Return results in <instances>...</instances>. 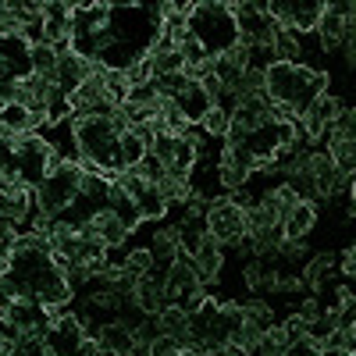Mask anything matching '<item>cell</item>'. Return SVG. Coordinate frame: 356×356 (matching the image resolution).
Returning <instances> with one entry per match:
<instances>
[{
	"label": "cell",
	"instance_id": "obj_18",
	"mask_svg": "<svg viewBox=\"0 0 356 356\" xmlns=\"http://www.w3.org/2000/svg\"><path fill=\"white\" fill-rule=\"evenodd\" d=\"M0 129H4V136H29V132H36V122H33V114H29V107L22 104H4L0 107Z\"/></svg>",
	"mask_w": 356,
	"mask_h": 356
},
{
	"label": "cell",
	"instance_id": "obj_25",
	"mask_svg": "<svg viewBox=\"0 0 356 356\" xmlns=\"http://www.w3.org/2000/svg\"><path fill=\"white\" fill-rule=\"evenodd\" d=\"M328 154H332V164L339 168V175H346V178L356 175V143H328Z\"/></svg>",
	"mask_w": 356,
	"mask_h": 356
},
{
	"label": "cell",
	"instance_id": "obj_39",
	"mask_svg": "<svg viewBox=\"0 0 356 356\" xmlns=\"http://www.w3.org/2000/svg\"><path fill=\"white\" fill-rule=\"evenodd\" d=\"M349 207H353V214H356V175L349 178Z\"/></svg>",
	"mask_w": 356,
	"mask_h": 356
},
{
	"label": "cell",
	"instance_id": "obj_29",
	"mask_svg": "<svg viewBox=\"0 0 356 356\" xmlns=\"http://www.w3.org/2000/svg\"><path fill=\"white\" fill-rule=\"evenodd\" d=\"M129 104L157 111V107H161V93H157V82H143V86H132V89H129Z\"/></svg>",
	"mask_w": 356,
	"mask_h": 356
},
{
	"label": "cell",
	"instance_id": "obj_31",
	"mask_svg": "<svg viewBox=\"0 0 356 356\" xmlns=\"http://www.w3.org/2000/svg\"><path fill=\"white\" fill-rule=\"evenodd\" d=\"M132 171H136V175L143 178V182H150V186H157L161 178L168 175V164H164L161 157H154V154H146V157H143V164H139V168H132Z\"/></svg>",
	"mask_w": 356,
	"mask_h": 356
},
{
	"label": "cell",
	"instance_id": "obj_19",
	"mask_svg": "<svg viewBox=\"0 0 356 356\" xmlns=\"http://www.w3.org/2000/svg\"><path fill=\"white\" fill-rule=\"evenodd\" d=\"M332 271H335V253H317V257H310V264L303 267V282H307V289L321 292L324 282L332 278Z\"/></svg>",
	"mask_w": 356,
	"mask_h": 356
},
{
	"label": "cell",
	"instance_id": "obj_22",
	"mask_svg": "<svg viewBox=\"0 0 356 356\" xmlns=\"http://www.w3.org/2000/svg\"><path fill=\"white\" fill-rule=\"evenodd\" d=\"M328 143H356V107H346L339 111V118L328 129Z\"/></svg>",
	"mask_w": 356,
	"mask_h": 356
},
{
	"label": "cell",
	"instance_id": "obj_11",
	"mask_svg": "<svg viewBox=\"0 0 356 356\" xmlns=\"http://www.w3.org/2000/svg\"><path fill=\"white\" fill-rule=\"evenodd\" d=\"M146 250H150V257H154V271H171V267L182 260V250H178V239H175V228L168 225V228H157V232H150V243H146Z\"/></svg>",
	"mask_w": 356,
	"mask_h": 356
},
{
	"label": "cell",
	"instance_id": "obj_42",
	"mask_svg": "<svg viewBox=\"0 0 356 356\" xmlns=\"http://www.w3.org/2000/svg\"><path fill=\"white\" fill-rule=\"evenodd\" d=\"M353 332H356V328H353Z\"/></svg>",
	"mask_w": 356,
	"mask_h": 356
},
{
	"label": "cell",
	"instance_id": "obj_16",
	"mask_svg": "<svg viewBox=\"0 0 356 356\" xmlns=\"http://www.w3.org/2000/svg\"><path fill=\"white\" fill-rule=\"evenodd\" d=\"M93 232H97V239L107 246V250H118V246H125L129 243V228L122 225V221H118L111 211H107V207H104V211H97L93 214Z\"/></svg>",
	"mask_w": 356,
	"mask_h": 356
},
{
	"label": "cell",
	"instance_id": "obj_27",
	"mask_svg": "<svg viewBox=\"0 0 356 356\" xmlns=\"http://www.w3.org/2000/svg\"><path fill=\"white\" fill-rule=\"evenodd\" d=\"M243 314H246L250 324H257V328H264V332L275 324V307L264 303V300H246V303H243Z\"/></svg>",
	"mask_w": 356,
	"mask_h": 356
},
{
	"label": "cell",
	"instance_id": "obj_21",
	"mask_svg": "<svg viewBox=\"0 0 356 356\" xmlns=\"http://www.w3.org/2000/svg\"><path fill=\"white\" fill-rule=\"evenodd\" d=\"M146 154H150V146H146V139H143V136H139L136 129L122 132V164H125V171L139 168Z\"/></svg>",
	"mask_w": 356,
	"mask_h": 356
},
{
	"label": "cell",
	"instance_id": "obj_15",
	"mask_svg": "<svg viewBox=\"0 0 356 356\" xmlns=\"http://www.w3.org/2000/svg\"><path fill=\"white\" fill-rule=\"evenodd\" d=\"M89 72H93V61H82L79 54H68V57H61V65H57V89H65V93L72 97L75 89L89 79Z\"/></svg>",
	"mask_w": 356,
	"mask_h": 356
},
{
	"label": "cell",
	"instance_id": "obj_26",
	"mask_svg": "<svg viewBox=\"0 0 356 356\" xmlns=\"http://www.w3.org/2000/svg\"><path fill=\"white\" fill-rule=\"evenodd\" d=\"M200 129H203L207 136H211V139H225V136H228V129H232V114H228V111H221V107L214 104L211 111H207V118L200 122Z\"/></svg>",
	"mask_w": 356,
	"mask_h": 356
},
{
	"label": "cell",
	"instance_id": "obj_7",
	"mask_svg": "<svg viewBox=\"0 0 356 356\" xmlns=\"http://www.w3.org/2000/svg\"><path fill=\"white\" fill-rule=\"evenodd\" d=\"M47 349L54 353V356H75L79 353V346L86 342V332H82V321H79V314H61L57 321H50V328H47Z\"/></svg>",
	"mask_w": 356,
	"mask_h": 356
},
{
	"label": "cell",
	"instance_id": "obj_13",
	"mask_svg": "<svg viewBox=\"0 0 356 356\" xmlns=\"http://www.w3.org/2000/svg\"><path fill=\"white\" fill-rule=\"evenodd\" d=\"M314 225H317V203H310V200H300L282 221L285 239H307L314 232Z\"/></svg>",
	"mask_w": 356,
	"mask_h": 356
},
{
	"label": "cell",
	"instance_id": "obj_36",
	"mask_svg": "<svg viewBox=\"0 0 356 356\" xmlns=\"http://www.w3.org/2000/svg\"><path fill=\"white\" fill-rule=\"evenodd\" d=\"M321 353H324V346L314 342V339H300V342H292L285 349V356H321Z\"/></svg>",
	"mask_w": 356,
	"mask_h": 356
},
{
	"label": "cell",
	"instance_id": "obj_40",
	"mask_svg": "<svg viewBox=\"0 0 356 356\" xmlns=\"http://www.w3.org/2000/svg\"><path fill=\"white\" fill-rule=\"evenodd\" d=\"M97 356H114V353H107V349H100V353H97Z\"/></svg>",
	"mask_w": 356,
	"mask_h": 356
},
{
	"label": "cell",
	"instance_id": "obj_6",
	"mask_svg": "<svg viewBox=\"0 0 356 356\" xmlns=\"http://www.w3.org/2000/svg\"><path fill=\"white\" fill-rule=\"evenodd\" d=\"M324 4H328V0H292V4L289 0H271V18L278 22V29H289L296 36H307V33H317Z\"/></svg>",
	"mask_w": 356,
	"mask_h": 356
},
{
	"label": "cell",
	"instance_id": "obj_14",
	"mask_svg": "<svg viewBox=\"0 0 356 356\" xmlns=\"http://www.w3.org/2000/svg\"><path fill=\"white\" fill-rule=\"evenodd\" d=\"M97 342H100V349H107L114 356H129L132 346H136V332L129 328L125 321H111V324H100Z\"/></svg>",
	"mask_w": 356,
	"mask_h": 356
},
{
	"label": "cell",
	"instance_id": "obj_4",
	"mask_svg": "<svg viewBox=\"0 0 356 356\" xmlns=\"http://www.w3.org/2000/svg\"><path fill=\"white\" fill-rule=\"evenodd\" d=\"M164 300H168V307H178L182 314H196L203 307L207 289H203V282H200V275H196V267H193L189 257H182L168 271V278H164Z\"/></svg>",
	"mask_w": 356,
	"mask_h": 356
},
{
	"label": "cell",
	"instance_id": "obj_41",
	"mask_svg": "<svg viewBox=\"0 0 356 356\" xmlns=\"http://www.w3.org/2000/svg\"><path fill=\"white\" fill-rule=\"evenodd\" d=\"M349 356H356V353H349Z\"/></svg>",
	"mask_w": 356,
	"mask_h": 356
},
{
	"label": "cell",
	"instance_id": "obj_33",
	"mask_svg": "<svg viewBox=\"0 0 356 356\" xmlns=\"http://www.w3.org/2000/svg\"><path fill=\"white\" fill-rule=\"evenodd\" d=\"M132 332H136V342H139V346H154V342H157V339L164 335V332H161V321H157V317H143V321L136 324Z\"/></svg>",
	"mask_w": 356,
	"mask_h": 356
},
{
	"label": "cell",
	"instance_id": "obj_9",
	"mask_svg": "<svg viewBox=\"0 0 356 356\" xmlns=\"http://www.w3.org/2000/svg\"><path fill=\"white\" fill-rule=\"evenodd\" d=\"M346 22H349V4H324V15H321V25H317V33H321V50L324 54H332L342 47V36H346Z\"/></svg>",
	"mask_w": 356,
	"mask_h": 356
},
{
	"label": "cell",
	"instance_id": "obj_12",
	"mask_svg": "<svg viewBox=\"0 0 356 356\" xmlns=\"http://www.w3.org/2000/svg\"><path fill=\"white\" fill-rule=\"evenodd\" d=\"M107 211L122 221L129 232H139V225H143V214H139V203L122 189V182H111V193H107Z\"/></svg>",
	"mask_w": 356,
	"mask_h": 356
},
{
	"label": "cell",
	"instance_id": "obj_8",
	"mask_svg": "<svg viewBox=\"0 0 356 356\" xmlns=\"http://www.w3.org/2000/svg\"><path fill=\"white\" fill-rule=\"evenodd\" d=\"M164 271H150V275H143L139 282H136V289H132V303L146 314V317H157L164 307H168V300H164Z\"/></svg>",
	"mask_w": 356,
	"mask_h": 356
},
{
	"label": "cell",
	"instance_id": "obj_28",
	"mask_svg": "<svg viewBox=\"0 0 356 356\" xmlns=\"http://www.w3.org/2000/svg\"><path fill=\"white\" fill-rule=\"evenodd\" d=\"M211 72L221 79V86H225V93H235V86H239V79H243V72L239 68H235L232 61H228V57L221 54V57H214V61H211Z\"/></svg>",
	"mask_w": 356,
	"mask_h": 356
},
{
	"label": "cell",
	"instance_id": "obj_35",
	"mask_svg": "<svg viewBox=\"0 0 356 356\" xmlns=\"http://www.w3.org/2000/svg\"><path fill=\"white\" fill-rule=\"evenodd\" d=\"M307 257V243L303 239H282L278 243V260L292 264V260H303Z\"/></svg>",
	"mask_w": 356,
	"mask_h": 356
},
{
	"label": "cell",
	"instance_id": "obj_20",
	"mask_svg": "<svg viewBox=\"0 0 356 356\" xmlns=\"http://www.w3.org/2000/svg\"><path fill=\"white\" fill-rule=\"evenodd\" d=\"M57 65H61V57L50 43H36L33 47V75L47 79V82H57Z\"/></svg>",
	"mask_w": 356,
	"mask_h": 356
},
{
	"label": "cell",
	"instance_id": "obj_37",
	"mask_svg": "<svg viewBox=\"0 0 356 356\" xmlns=\"http://www.w3.org/2000/svg\"><path fill=\"white\" fill-rule=\"evenodd\" d=\"M324 310H328V307H324V303L317 300V296H307V300L300 303V310H296V314H300V317H303V321L310 324V321H317V317H321Z\"/></svg>",
	"mask_w": 356,
	"mask_h": 356
},
{
	"label": "cell",
	"instance_id": "obj_30",
	"mask_svg": "<svg viewBox=\"0 0 356 356\" xmlns=\"http://www.w3.org/2000/svg\"><path fill=\"white\" fill-rule=\"evenodd\" d=\"M339 328V321H335V310L328 307V310H324L317 321H310V328H307V339H314V342H321L324 346V339H328L332 332Z\"/></svg>",
	"mask_w": 356,
	"mask_h": 356
},
{
	"label": "cell",
	"instance_id": "obj_17",
	"mask_svg": "<svg viewBox=\"0 0 356 356\" xmlns=\"http://www.w3.org/2000/svg\"><path fill=\"white\" fill-rule=\"evenodd\" d=\"M175 104H178V111H182V118H186L189 125H200L203 118H207V111L214 107V100L203 93V86H200V82H189V89H186V93L178 97Z\"/></svg>",
	"mask_w": 356,
	"mask_h": 356
},
{
	"label": "cell",
	"instance_id": "obj_32",
	"mask_svg": "<svg viewBox=\"0 0 356 356\" xmlns=\"http://www.w3.org/2000/svg\"><path fill=\"white\" fill-rule=\"evenodd\" d=\"M324 349H332V353H342V356H349V353H356V332H346V328H335L328 339H324Z\"/></svg>",
	"mask_w": 356,
	"mask_h": 356
},
{
	"label": "cell",
	"instance_id": "obj_5",
	"mask_svg": "<svg viewBox=\"0 0 356 356\" xmlns=\"http://www.w3.org/2000/svg\"><path fill=\"white\" fill-rule=\"evenodd\" d=\"M207 228H211V239H218L225 250H235L246 239V207H239L228 193L214 196L207 211Z\"/></svg>",
	"mask_w": 356,
	"mask_h": 356
},
{
	"label": "cell",
	"instance_id": "obj_10",
	"mask_svg": "<svg viewBox=\"0 0 356 356\" xmlns=\"http://www.w3.org/2000/svg\"><path fill=\"white\" fill-rule=\"evenodd\" d=\"M193 267H196L203 289H207V285H218V282H221V267H225V246L207 235L203 246H200V253L193 257Z\"/></svg>",
	"mask_w": 356,
	"mask_h": 356
},
{
	"label": "cell",
	"instance_id": "obj_34",
	"mask_svg": "<svg viewBox=\"0 0 356 356\" xmlns=\"http://www.w3.org/2000/svg\"><path fill=\"white\" fill-rule=\"evenodd\" d=\"M307 328H310V324H307L300 314H289V317H285V324H282V332H285L289 346H292V342H300V339H307Z\"/></svg>",
	"mask_w": 356,
	"mask_h": 356
},
{
	"label": "cell",
	"instance_id": "obj_23",
	"mask_svg": "<svg viewBox=\"0 0 356 356\" xmlns=\"http://www.w3.org/2000/svg\"><path fill=\"white\" fill-rule=\"evenodd\" d=\"M285 349H289V339L282 332V324H271V328L260 335V342L250 356H285Z\"/></svg>",
	"mask_w": 356,
	"mask_h": 356
},
{
	"label": "cell",
	"instance_id": "obj_24",
	"mask_svg": "<svg viewBox=\"0 0 356 356\" xmlns=\"http://www.w3.org/2000/svg\"><path fill=\"white\" fill-rule=\"evenodd\" d=\"M335 296H339V300H335V307H332V310H335V321H339V328L353 332V328H356V292L342 285V289H339Z\"/></svg>",
	"mask_w": 356,
	"mask_h": 356
},
{
	"label": "cell",
	"instance_id": "obj_3",
	"mask_svg": "<svg viewBox=\"0 0 356 356\" xmlns=\"http://www.w3.org/2000/svg\"><path fill=\"white\" fill-rule=\"evenodd\" d=\"M235 29H239V43L246 47H271L278 22L271 18V4L267 0H228Z\"/></svg>",
	"mask_w": 356,
	"mask_h": 356
},
{
	"label": "cell",
	"instance_id": "obj_38",
	"mask_svg": "<svg viewBox=\"0 0 356 356\" xmlns=\"http://www.w3.org/2000/svg\"><path fill=\"white\" fill-rule=\"evenodd\" d=\"M225 57H228V61H232L235 68H239V72H246V68H250V47H246V43H235L232 50H225Z\"/></svg>",
	"mask_w": 356,
	"mask_h": 356
},
{
	"label": "cell",
	"instance_id": "obj_2",
	"mask_svg": "<svg viewBox=\"0 0 356 356\" xmlns=\"http://www.w3.org/2000/svg\"><path fill=\"white\" fill-rule=\"evenodd\" d=\"M79 178H82V164L79 161L57 164L43 178V186L36 189V207L47 218H65L75 207V200H79Z\"/></svg>",
	"mask_w": 356,
	"mask_h": 356
},
{
	"label": "cell",
	"instance_id": "obj_1",
	"mask_svg": "<svg viewBox=\"0 0 356 356\" xmlns=\"http://www.w3.org/2000/svg\"><path fill=\"white\" fill-rule=\"evenodd\" d=\"M186 25H189V36L211 57H221L225 50L239 43V29H235L228 0H193Z\"/></svg>",
	"mask_w": 356,
	"mask_h": 356
}]
</instances>
